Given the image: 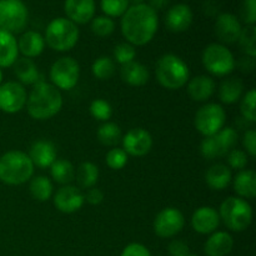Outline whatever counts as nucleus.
I'll use <instances>...</instances> for the list:
<instances>
[{"mask_svg": "<svg viewBox=\"0 0 256 256\" xmlns=\"http://www.w3.org/2000/svg\"><path fill=\"white\" fill-rule=\"evenodd\" d=\"M120 28L129 44L142 46L154 39L159 29V16L149 4H134L122 16Z\"/></svg>", "mask_w": 256, "mask_h": 256, "instance_id": "nucleus-1", "label": "nucleus"}, {"mask_svg": "<svg viewBox=\"0 0 256 256\" xmlns=\"http://www.w3.org/2000/svg\"><path fill=\"white\" fill-rule=\"evenodd\" d=\"M26 109L35 120H48L58 114L62 108V96L52 84L40 80L34 85L26 99Z\"/></svg>", "mask_w": 256, "mask_h": 256, "instance_id": "nucleus-2", "label": "nucleus"}, {"mask_svg": "<svg viewBox=\"0 0 256 256\" xmlns=\"http://www.w3.org/2000/svg\"><path fill=\"white\" fill-rule=\"evenodd\" d=\"M34 168L26 152L10 150L0 156V182L6 185L24 184L32 178Z\"/></svg>", "mask_w": 256, "mask_h": 256, "instance_id": "nucleus-3", "label": "nucleus"}, {"mask_svg": "<svg viewBox=\"0 0 256 256\" xmlns=\"http://www.w3.org/2000/svg\"><path fill=\"white\" fill-rule=\"evenodd\" d=\"M155 75L162 88L178 90L189 82L190 72L182 58L175 54H165L160 56L155 64Z\"/></svg>", "mask_w": 256, "mask_h": 256, "instance_id": "nucleus-4", "label": "nucleus"}, {"mask_svg": "<svg viewBox=\"0 0 256 256\" xmlns=\"http://www.w3.org/2000/svg\"><path fill=\"white\" fill-rule=\"evenodd\" d=\"M80 32L76 24L68 18H55L45 30V44L55 52H69L76 45Z\"/></svg>", "mask_w": 256, "mask_h": 256, "instance_id": "nucleus-5", "label": "nucleus"}, {"mask_svg": "<svg viewBox=\"0 0 256 256\" xmlns=\"http://www.w3.org/2000/svg\"><path fill=\"white\" fill-rule=\"evenodd\" d=\"M218 212L225 226L235 232L246 230L252 222V205L239 196H229L225 199Z\"/></svg>", "mask_w": 256, "mask_h": 256, "instance_id": "nucleus-6", "label": "nucleus"}, {"mask_svg": "<svg viewBox=\"0 0 256 256\" xmlns=\"http://www.w3.org/2000/svg\"><path fill=\"white\" fill-rule=\"evenodd\" d=\"M202 62L206 72L214 76L230 75L236 66L232 52L220 42H212L205 48L202 52Z\"/></svg>", "mask_w": 256, "mask_h": 256, "instance_id": "nucleus-7", "label": "nucleus"}, {"mask_svg": "<svg viewBox=\"0 0 256 256\" xmlns=\"http://www.w3.org/2000/svg\"><path fill=\"white\" fill-rule=\"evenodd\" d=\"M239 135L234 128H222L212 136H206L200 144V152L208 160L222 158L235 149Z\"/></svg>", "mask_w": 256, "mask_h": 256, "instance_id": "nucleus-8", "label": "nucleus"}, {"mask_svg": "<svg viewBox=\"0 0 256 256\" xmlns=\"http://www.w3.org/2000/svg\"><path fill=\"white\" fill-rule=\"evenodd\" d=\"M26 5L22 0H0V29L12 34L22 32L28 24Z\"/></svg>", "mask_w": 256, "mask_h": 256, "instance_id": "nucleus-9", "label": "nucleus"}, {"mask_svg": "<svg viewBox=\"0 0 256 256\" xmlns=\"http://www.w3.org/2000/svg\"><path fill=\"white\" fill-rule=\"evenodd\" d=\"M226 112L224 108L216 102H209L200 108L195 114L194 124L202 136H212L225 128Z\"/></svg>", "mask_w": 256, "mask_h": 256, "instance_id": "nucleus-10", "label": "nucleus"}, {"mask_svg": "<svg viewBox=\"0 0 256 256\" xmlns=\"http://www.w3.org/2000/svg\"><path fill=\"white\" fill-rule=\"evenodd\" d=\"M50 80L59 90H72L80 78V65L74 58L62 56L55 60L50 68Z\"/></svg>", "mask_w": 256, "mask_h": 256, "instance_id": "nucleus-11", "label": "nucleus"}, {"mask_svg": "<svg viewBox=\"0 0 256 256\" xmlns=\"http://www.w3.org/2000/svg\"><path fill=\"white\" fill-rule=\"evenodd\" d=\"M185 225V218L176 208H165L155 216L154 232L162 239H169L179 234Z\"/></svg>", "mask_w": 256, "mask_h": 256, "instance_id": "nucleus-12", "label": "nucleus"}, {"mask_svg": "<svg viewBox=\"0 0 256 256\" xmlns=\"http://www.w3.org/2000/svg\"><path fill=\"white\" fill-rule=\"evenodd\" d=\"M26 90L19 82H6L0 85V110L6 114H15L26 104Z\"/></svg>", "mask_w": 256, "mask_h": 256, "instance_id": "nucleus-13", "label": "nucleus"}, {"mask_svg": "<svg viewBox=\"0 0 256 256\" xmlns=\"http://www.w3.org/2000/svg\"><path fill=\"white\" fill-rule=\"evenodd\" d=\"M122 150L128 155L142 158L149 154L152 148V138L148 130L142 128H134L130 129L124 136L122 138Z\"/></svg>", "mask_w": 256, "mask_h": 256, "instance_id": "nucleus-14", "label": "nucleus"}, {"mask_svg": "<svg viewBox=\"0 0 256 256\" xmlns=\"http://www.w3.org/2000/svg\"><path fill=\"white\" fill-rule=\"evenodd\" d=\"M55 208L64 214H72L79 212L84 205V194L74 185H62L52 196Z\"/></svg>", "mask_w": 256, "mask_h": 256, "instance_id": "nucleus-15", "label": "nucleus"}, {"mask_svg": "<svg viewBox=\"0 0 256 256\" xmlns=\"http://www.w3.org/2000/svg\"><path fill=\"white\" fill-rule=\"evenodd\" d=\"M242 22L236 15L232 12H222L215 22V35L220 40V44H234L239 40L242 32Z\"/></svg>", "mask_w": 256, "mask_h": 256, "instance_id": "nucleus-16", "label": "nucleus"}, {"mask_svg": "<svg viewBox=\"0 0 256 256\" xmlns=\"http://www.w3.org/2000/svg\"><path fill=\"white\" fill-rule=\"evenodd\" d=\"M192 8L184 2L175 4L168 10L166 16H165V24L168 29L172 32H186L192 24Z\"/></svg>", "mask_w": 256, "mask_h": 256, "instance_id": "nucleus-17", "label": "nucleus"}, {"mask_svg": "<svg viewBox=\"0 0 256 256\" xmlns=\"http://www.w3.org/2000/svg\"><path fill=\"white\" fill-rule=\"evenodd\" d=\"M220 216L216 209L212 206H202L194 212L192 216V226L202 235L212 234L220 225Z\"/></svg>", "mask_w": 256, "mask_h": 256, "instance_id": "nucleus-18", "label": "nucleus"}, {"mask_svg": "<svg viewBox=\"0 0 256 256\" xmlns=\"http://www.w3.org/2000/svg\"><path fill=\"white\" fill-rule=\"evenodd\" d=\"M95 0H65L64 10L66 18L74 24H86L95 15Z\"/></svg>", "mask_w": 256, "mask_h": 256, "instance_id": "nucleus-19", "label": "nucleus"}, {"mask_svg": "<svg viewBox=\"0 0 256 256\" xmlns=\"http://www.w3.org/2000/svg\"><path fill=\"white\" fill-rule=\"evenodd\" d=\"M29 158L34 166L46 169L56 160V149L54 144L48 140H38L32 145L29 150Z\"/></svg>", "mask_w": 256, "mask_h": 256, "instance_id": "nucleus-20", "label": "nucleus"}, {"mask_svg": "<svg viewBox=\"0 0 256 256\" xmlns=\"http://www.w3.org/2000/svg\"><path fill=\"white\" fill-rule=\"evenodd\" d=\"M216 84L209 75H198L188 82V94L194 102H204L214 95Z\"/></svg>", "mask_w": 256, "mask_h": 256, "instance_id": "nucleus-21", "label": "nucleus"}, {"mask_svg": "<svg viewBox=\"0 0 256 256\" xmlns=\"http://www.w3.org/2000/svg\"><path fill=\"white\" fill-rule=\"evenodd\" d=\"M18 49L24 58L32 59L39 56L45 49L44 36L35 30H28L18 39Z\"/></svg>", "mask_w": 256, "mask_h": 256, "instance_id": "nucleus-22", "label": "nucleus"}, {"mask_svg": "<svg viewBox=\"0 0 256 256\" xmlns=\"http://www.w3.org/2000/svg\"><path fill=\"white\" fill-rule=\"evenodd\" d=\"M234 248V239L226 232H215L208 238L204 252L208 256H226Z\"/></svg>", "mask_w": 256, "mask_h": 256, "instance_id": "nucleus-23", "label": "nucleus"}, {"mask_svg": "<svg viewBox=\"0 0 256 256\" xmlns=\"http://www.w3.org/2000/svg\"><path fill=\"white\" fill-rule=\"evenodd\" d=\"M19 58L18 40L14 34L0 29V69L10 68Z\"/></svg>", "mask_w": 256, "mask_h": 256, "instance_id": "nucleus-24", "label": "nucleus"}, {"mask_svg": "<svg viewBox=\"0 0 256 256\" xmlns=\"http://www.w3.org/2000/svg\"><path fill=\"white\" fill-rule=\"evenodd\" d=\"M120 76H122V82L132 86H142L149 82L150 72L145 65L134 60V62L122 65Z\"/></svg>", "mask_w": 256, "mask_h": 256, "instance_id": "nucleus-25", "label": "nucleus"}, {"mask_svg": "<svg viewBox=\"0 0 256 256\" xmlns=\"http://www.w3.org/2000/svg\"><path fill=\"white\" fill-rule=\"evenodd\" d=\"M205 182L210 189L222 192V190L226 189L230 182H232V170L228 165L224 164L212 165L205 172Z\"/></svg>", "mask_w": 256, "mask_h": 256, "instance_id": "nucleus-26", "label": "nucleus"}, {"mask_svg": "<svg viewBox=\"0 0 256 256\" xmlns=\"http://www.w3.org/2000/svg\"><path fill=\"white\" fill-rule=\"evenodd\" d=\"M234 192L242 199H254L256 196V172L252 169L240 170L234 178Z\"/></svg>", "mask_w": 256, "mask_h": 256, "instance_id": "nucleus-27", "label": "nucleus"}, {"mask_svg": "<svg viewBox=\"0 0 256 256\" xmlns=\"http://www.w3.org/2000/svg\"><path fill=\"white\" fill-rule=\"evenodd\" d=\"M12 68H14V74L16 75L22 85H35L40 82V74L36 64L29 58H18Z\"/></svg>", "mask_w": 256, "mask_h": 256, "instance_id": "nucleus-28", "label": "nucleus"}, {"mask_svg": "<svg viewBox=\"0 0 256 256\" xmlns=\"http://www.w3.org/2000/svg\"><path fill=\"white\" fill-rule=\"evenodd\" d=\"M244 94V82L240 78H226L219 88V99L222 104L232 105L239 102Z\"/></svg>", "mask_w": 256, "mask_h": 256, "instance_id": "nucleus-29", "label": "nucleus"}, {"mask_svg": "<svg viewBox=\"0 0 256 256\" xmlns=\"http://www.w3.org/2000/svg\"><path fill=\"white\" fill-rule=\"evenodd\" d=\"M50 174L58 184L69 185L75 180V168L69 160L56 159L50 166Z\"/></svg>", "mask_w": 256, "mask_h": 256, "instance_id": "nucleus-30", "label": "nucleus"}, {"mask_svg": "<svg viewBox=\"0 0 256 256\" xmlns=\"http://www.w3.org/2000/svg\"><path fill=\"white\" fill-rule=\"evenodd\" d=\"M99 175V168L94 162H85L80 164L75 172V180L82 189H90L96 185Z\"/></svg>", "mask_w": 256, "mask_h": 256, "instance_id": "nucleus-31", "label": "nucleus"}, {"mask_svg": "<svg viewBox=\"0 0 256 256\" xmlns=\"http://www.w3.org/2000/svg\"><path fill=\"white\" fill-rule=\"evenodd\" d=\"M29 190L35 200L44 202L52 199L54 186H52V182L49 178L40 175V176L32 178L29 185Z\"/></svg>", "mask_w": 256, "mask_h": 256, "instance_id": "nucleus-32", "label": "nucleus"}, {"mask_svg": "<svg viewBox=\"0 0 256 256\" xmlns=\"http://www.w3.org/2000/svg\"><path fill=\"white\" fill-rule=\"evenodd\" d=\"M122 138V129L115 122H106L98 129V139L105 146H116Z\"/></svg>", "mask_w": 256, "mask_h": 256, "instance_id": "nucleus-33", "label": "nucleus"}, {"mask_svg": "<svg viewBox=\"0 0 256 256\" xmlns=\"http://www.w3.org/2000/svg\"><path fill=\"white\" fill-rule=\"evenodd\" d=\"M92 72L96 79L109 80L115 74V62L110 56H100L92 62Z\"/></svg>", "mask_w": 256, "mask_h": 256, "instance_id": "nucleus-34", "label": "nucleus"}, {"mask_svg": "<svg viewBox=\"0 0 256 256\" xmlns=\"http://www.w3.org/2000/svg\"><path fill=\"white\" fill-rule=\"evenodd\" d=\"M239 45L246 56H256V28L255 25H246L242 28L239 36Z\"/></svg>", "mask_w": 256, "mask_h": 256, "instance_id": "nucleus-35", "label": "nucleus"}, {"mask_svg": "<svg viewBox=\"0 0 256 256\" xmlns=\"http://www.w3.org/2000/svg\"><path fill=\"white\" fill-rule=\"evenodd\" d=\"M100 6L105 16L120 18L130 6L129 0H100Z\"/></svg>", "mask_w": 256, "mask_h": 256, "instance_id": "nucleus-36", "label": "nucleus"}, {"mask_svg": "<svg viewBox=\"0 0 256 256\" xmlns=\"http://www.w3.org/2000/svg\"><path fill=\"white\" fill-rule=\"evenodd\" d=\"M115 22L112 18L100 15L94 16L92 20V32L99 38H106L114 32Z\"/></svg>", "mask_w": 256, "mask_h": 256, "instance_id": "nucleus-37", "label": "nucleus"}, {"mask_svg": "<svg viewBox=\"0 0 256 256\" xmlns=\"http://www.w3.org/2000/svg\"><path fill=\"white\" fill-rule=\"evenodd\" d=\"M90 114L95 120L99 122H109L110 118L112 116V108L106 100L104 99H95L92 100L89 106Z\"/></svg>", "mask_w": 256, "mask_h": 256, "instance_id": "nucleus-38", "label": "nucleus"}, {"mask_svg": "<svg viewBox=\"0 0 256 256\" xmlns=\"http://www.w3.org/2000/svg\"><path fill=\"white\" fill-rule=\"evenodd\" d=\"M255 99H256L255 89H250L249 92L242 98V102H240V112H242V118L249 122H256Z\"/></svg>", "mask_w": 256, "mask_h": 256, "instance_id": "nucleus-39", "label": "nucleus"}, {"mask_svg": "<svg viewBox=\"0 0 256 256\" xmlns=\"http://www.w3.org/2000/svg\"><path fill=\"white\" fill-rule=\"evenodd\" d=\"M114 60L120 65H125L128 62H132L135 60L136 56V49L134 45L129 44L128 42H120L114 48Z\"/></svg>", "mask_w": 256, "mask_h": 256, "instance_id": "nucleus-40", "label": "nucleus"}, {"mask_svg": "<svg viewBox=\"0 0 256 256\" xmlns=\"http://www.w3.org/2000/svg\"><path fill=\"white\" fill-rule=\"evenodd\" d=\"M128 158H129V155L124 150L119 149V148H112L108 152L105 162L110 169L120 170L128 164Z\"/></svg>", "mask_w": 256, "mask_h": 256, "instance_id": "nucleus-41", "label": "nucleus"}, {"mask_svg": "<svg viewBox=\"0 0 256 256\" xmlns=\"http://www.w3.org/2000/svg\"><path fill=\"white\" fill-rule=\"evenodd\" d=\"M248 162V154L244 152V150L240 149H232V152L228 154V164L232 169L235 170H244L246 168Z\"/></svg>", "mask_w": 256, "mask_h": 256, "instance_id": "nucleus-42", "label": "nucleus"}, {"mask_svg": "<svg viewBox=\"0 0 256 256\" xmlns=\"http://www.w3.org/2000/svg\"><path fill=\"white\" fill-rule=\"evenodd\" d=\"M240 16L246 25L256 22V0H244L240 6Z\"/></svg>", "mask_w": 256, "mask_h": 256, "instance_id": "nucleus-43", "label": "nucleus"}, {"mask_svg": "<svg viewBox=\"0 0 256 256\" xmlns=\"http://www.w3.org/2000/svg\"><path fill=\"white\" fill-rule=\"evenodd\" d=\"M242 145H244L246 154L252 158L256 155V132L254 129L246 130V132L242 136Z\"/></svg>", "mask_w": 256, "mask_h": 256, "instance_id": "nucleus-44", "label": "nucleus"}, {"mask_svg": "<svg viewBox=\"0 0 256 256\" xmlns=\"http://www.w3.org/2000/svg\"><path fill=\"white\" fill-rule=\"evenodd\" d=\"M122 256H152L149 249L139 242H132L122 250Z\"/></svg>", "mask_w": 256, "mask_h": 256, "instance_id": "nucleus-45", "label": "nucleus"}, {"mask_svg": "<svg viewBox=\"0 0 256 256\" xmlns=\"http://www.w3.org/2000/svg\"><path fill=\"white\" fill-rule=\"evenodd\" d=\"M170 256H188L189 254V246L182 240H172L169 244Z\"/></svg>", "mask_w": 256, "mask_h": 256, "instance_id": "nucleus-46", "label": "nucleus"}, {"mask_svg": "<svg viewBox=\"0 0 256 256\" xmlns=\"http://www.w3.org/2000/svg\"><path fill=\"white\" fill-rule=\"evenodd\" d=\"M84 199L90 205H99L104 200V192L95 186L90 188V189H88L86 194H84Z\"/></svg>", "mask_w": 256, "mask_h": 256, "instance_id": "nucleus-47", "label": "nucleus"}, {"mask_svg": "<svg viewBox=\"0 0 256 256\" xmlns=\"http://www.w3.org/2000/svg\"><path fill=\"white\" fill-rule=\"evenodd\" d=\"M169 2L170 0H149V5L155 10V12L166 8L168 5H169Z\"/></svg>", "mask_w": 256, "mask_h": 256, "instance_id": "nucleus-48", "label": "nucleus"}, {"mask_svg": "<svg viewBox=\"0 0 256 256\" xmlns=\"http://www.w3.org/2000/svg\"><path fill=\"white\" fill-rule=\"evenodd\" d=\"M129 2H132L134 4H142V2H144V0H129Z\"/></svg>", "mask_w": 256, "mask_h": 256, "instance_id": "nucleus-49", "label": "nucleus"}, {"mask_svg": "<svg viewBox=\"0 0 256 256\" xmlns=\"http://www.w3.org/2000/svg\"><path fill=\"white\" fill-rule=\"evenodd\" d=\"M2 69H0V85H2Z\"/></svg>", "mask_w": 256, "mask_h": 256, "instance_id": "nucleus-50", "label": "nucleus"}, {"mask_svg": "<svg viewBox=\"0 0 256 256\" xmlns=\"http://www.w3.org/2000/svg\"><path fill=\"white\" fill-rule=\"evenodd\" d=\"M188 256H196V255H188Z\"/></svg>", "mask_w": 256, "mask_h": 256, "instance_id": "nucleus-51", "label": "nucleus"}]
</instances>
